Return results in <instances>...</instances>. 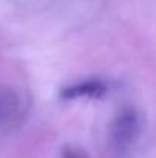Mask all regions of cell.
<instances>
[{
	"label": "cell",
	"mask_w": 156,
	"mask_h": 158,
	"mask_svg": "<svg viewBox=\"0 0 156 158\" xmlns=\"http://www.w3.org/2000/svg\"><path fill=\"white\" fill-rule=\"evenodd\" d=\"M109 88L104 80L87 78L60 89L58 97L63 100H78V98H103L107 95Z\"/></svg>",
	"instance_id": "7a4b0ae2"
},
{
	"label": "cell",
	"mask_w": 156,
	"mask_h": 158,
	"mask_svg": "<svg viewBox=\"0 0 156 158\" xmlns=\"http://www.w3.org/2000/svg\"><path fill=\"white\" fill-rule=\"evenodd\" d=\"M142 132V117L135 107L121 109L109 126V146L116 155H127Z\"/></svg>",
	"instance_id": "6da1fadb"
}]
</instances>
